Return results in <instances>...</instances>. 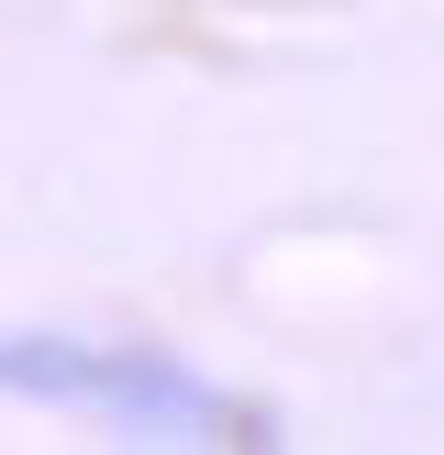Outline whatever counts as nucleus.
Instances as JSON below:
<instances>
[{
    "instance_id": "obj_1",
    "label": "nucleus",
    "mask_w": 444,
    "mask_h": 455,
    "mask_svg": "<svg viewBox=\"0 0 444 455\" xmlns=\"http://www.w3.org/2000/svg\"><path fill=\"white\" fill-rule=\"evenodd\" d=\"M0 389L56 400V411L133 422V434H189V422L222 411L211 378H189L178 355H155V345H67V333H12V345H0Z\"/></svg>"
}]
</instances>
